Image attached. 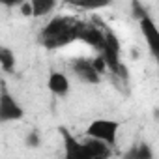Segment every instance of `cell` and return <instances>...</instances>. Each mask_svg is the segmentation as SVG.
<instances>
[{
    "mask_svg": "<svg viewBox=\"0 0 159 159\" xmlns=\"http://www.w3.org/2000/svg\"><path fill=\"white\" fill-rule=\"evenodd\" d=\"M77 39H83V41L88 43L90 47L101 51V47H103V43H105V32L99 30L98 26H92V25L86 26V25H83L81 30H79V38H77Z\"/></svg>",
    "mask_w": 159,
    "mask_h": 159,
    "instance_id": "9",
    "label": "cell"
},
{
    "mask_svg": "<svg viewBox=\"0 0 159 159\" xmlns=\"http://www.w3.org/2000/svg\"><path fill=\"white\" fill-rule=\"evenodd\" d=\"M25 118V109L23 105L15 99V96L10 90L0 92V124H10Z\"/></svg>",
    "mask_w": 159,
    "mask_h": 159,
    "instance_id": "4",
    "label": "cell"
},
{
    "mask_svg": "<svg viewBox=\"0 0 159 159\" xmlns=\"http://www.w3.org/2000/svg\"><path fill=\"white\" fill-rule=\"evenodd\" d=\"M19 13L23 17H32V4H30V0H25L23 4H19Z\"/></svg>",
    "mask_w": 159,
    "mask_h": 159,
    "instance_id": "17",
    "label": "cell"
},
{
    "mask_svg": "<svg viewBox=\"0 0 159 159\" xmlns=\"http://www.w3.org/2000/svg\"><path fill=\"white\" fill-rule=\"evenodd\" d=\"M139 26H140V32H142V36H144L150 51H152V54L157 56L159 54V32H157V26H155L153 19L146 11H144V15L139 17Z\"/></svg>",
    "mask_w": 159,
    "mask_h": 159,
    "instance_id": "6",
    "label": "cell"
},
{
    "mask_svg": "<svg viewBox=\"0 0 159 159\" xmlns=\"http://www.w3.org/2000/svg\"><path fill=\"white\" fill-rule=\"evenodd\" d=\"M66 2L77 10H86V11H94V10H101L107 8L112 0H66Z\"/></svg>",
    "mask_w": 159,
    "mask_h": 159,
    "instance_id": "12",
    "label": "cell"
},
{
    "mask_svg": "<svg viewBox=\"0 0 159 159\" xmlns=\"http://www.w3.org/2000/svg\"><path fill=\"white\" fill-rule=\"evenodd\" d=\"M25 0H0V6H4V8H19V4H23Z\"/></svg>",
    "mask_w": 159,
    "mask_h": 159,
    "instance_id": "18",
    "label": "cell"
},
{
    "mask_svg": "<svg viewBox=\"0 0 159 159\" xmlns=\"http://www.w3.org/2000/svg\"><path fill=\"white\" fill-rule=\"evenodd\" d=\"M25 144L28 148H38L41 144V133L38 129H30L26 135H25Z\"/></svg>",
    "mask_w": 159,
    "mask_h": 159,
    "instance_id": "15",
    "label": "cell"
},
{
    "mask_svg": "<svg viewBox=\"0 0 159 159\" xmlns=\"http://www.w3.org/2000/svg\"><path fill=\"white\" fill-rule=\"evenodd\" d=\"M71 69H73V73L81 79L83 83H86V84H98V83L101 81V75L94 69L90 58H84V56L73 58V60H71Z\"/></svg>",
    "mask_w": 159,
    "mask_h": 159,
    "instance_id": "5",
    "label": "cell"
},
{
    "mask_svg": "<svg viewBox=\"0 0 159 159\" xmlns=\"http://www.w3.org/2000/svg\"><path fill=\"white\" fill-rule=\"evenodd\" d=\"M90 60H92V66H94V69H96L99 75H103V73L107 71V62H105L103 54H98V56H94V58H90Z\"/></svg>",
    "mask_w": 159,
    "mask_h": 159,
    "instance_id": "16",
    "label": "cell"
},
{
    "mask_svg": "<svg viewBox=\"0 0 159 159\" xmlns=\"http://www.w3.org/2000/svg\"><path fill=\"white\" fill-rule=\"evenodd\" d=\"M62 139H64V146H66V155L71 159H81V142H79L71 133H67V129L60 127Z\"/></svg>",
    "mask_w": 159,
    "mask_h": 159,
    "instance_id": "10",
    "label": "cell"
},
{
    "mask_svg": "<svg viewBox=\"0 0 159 159\" xmlns=\"http://www.w3.org/2000/svg\"><path fill=\"white\" fill-rule=\"evenodd\" d=\"M101 54L107 62V69L120 73V75H125L124 64L120 60V41H118L114 32H105V43L101 47Z\"/></svg>",
    "mask_w": 159,
    "mask_h": 159,
    "instance_id": "3",
    "label": "cell"
},
{
    "mask_svg": "<svg viewBox=\"0 0 159 159\" xmlns=\"http://www.w3.org/2000/svg\"><path fill=\"white\" fill-rule=\"evenodd\" d=\"M118 133H120V122L111 120V118H96L84 129L86 137L98 139V140L109 144L111 148L118 144Z\"/></svg>",
    "mask_w": 159,
    "mask_h": 159,
    "instance_id": "2",
    "label": "cell"
},
{
    "mask_svg": "<svg viewBox=\"0 0 159 159\" xmlns=\"http://www.w3.org/2000/svg\"><path fill=\"white\" fill-rule=\"evenodd\" d=\"M83 25H77L73 21H69L67 17H54L47 23V26L41 32L43 38V45L47 49H60L69 45L71 41H75L79 38V30Z\"/></svg>",
    "mask_w": 159,
    "mask_h": 159,
    "instance_id": "1",
    "label": "cell"
},
{
    "mask_svg": "<svg viewBox=\"0 0 159 159\" xmlns=\"http://www.w3.org/2000/svg\"><path fill=\"white\" fill-rule=\"evenodd\" d=\"M47 90L54 98H66L71 92V83L66 73L62 71H51L47 77Z\"/></svg>",
    "mask_w": 159,
    "mask_h": 159,
    "instance_id": "8",
    "label": "cell"
},
{
    "mask_svg": "<svg viewBox=\"0 0 159 159\" xmlns=\"http://www.w3.org/2000/svg\"><path fill=\"white\" fill-rule=\"evenodd\" d=\"M30 4H32V17H45L58 6V0H30Z\"/></svg>",
    "mask_w": 159,
    "mask_h": 159,
    "instance_id": "13",
    "label": "cell"
},
{
    "mask_svg": "<svg viewBox=\"0 0 159 159\" xmlns=\"http://www.w3.org/2000/svg\"><path fill=\"white\" fill-rule=\"evenodd\" d=\"M109 155H111V146L98 139L86 137V140L81 142V159H103Z\"/></svg>",
    "mask_w": 159,
    "mask_h": 159,
    "instance_id": "7",
    "label": "cell"
},
{
    "mask_svg": "<svg viewBox=\"0 0 159 159\" xmlns=\"http://www.w3.org/2000/svg\"><path fill=\"white\" fill-rule=\"evenodd\" d=\"M17 67V56L11 47L0 45V69L6 73H13Z\"/></svg>",
    "mask_w": 159,
    "mask_h": 159,
    "instance_id": "11",
    "label": "cell"
},
{
    "mask_svg": "<svg viewBox=\"0 0 159 159\" xmlns=\"http://www.w3.org/2000/svg\"><path fill=\"white\" fill-rule=\"evenodd\" d=\"M125 159H152L153 157V152L150 150L148 144H137L133 150H129L125 155Z\"/></svg>",
    "mask_w": 159,
    "mask_h": 159,
    "instance_id": "14",
    "label": "cell"
}]
</instances>
